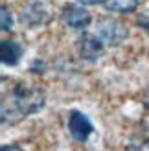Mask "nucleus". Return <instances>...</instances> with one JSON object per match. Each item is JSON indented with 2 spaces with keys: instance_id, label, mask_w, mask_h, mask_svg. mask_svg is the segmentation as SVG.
I'll return each instance as SVG.
<instances>
[{
  "instance_id": "12",
  "label": "nucleus",
  "mask_w": 149,
  "mask_h": 151,
  "mask_svg": "<svg viewBox=\"0 0 149 151\" xmlns=\"http://www.w3.org/2000/svg\"><path fill=\"white\" fill-rule=\"evenodd\" d=\"M85 6H98V4H105V0H79Z\"/></svg>"
},
{
  "instance_id": "2",
  "label": "nucleus",
  "mask_w": 149,
  "mask_h": 151,
  "mask_svg": "<svg viewBox=\"0 0 149 151\" xmlns=\"http://www.w3.org/2000/svg\"><path fill=\"white\" fill-rule=\"evenodd\" d=\"M96 35L110 46H118L127 39V28L123 22H120L114 17H103L96 24Z\"/></svg>"
},
{
  "instance_id": "6",
  "label": "nucleus",
  "mask_w": 149,
  "mask_h": 151,
  "mask_svg": "<svg viewBox=\"0 0 149 151\" xmlns=\"http://www.w3.org/2000/svg\"><path fill=\"white\" fill-rule=\"evenodd\" d=\"M22 54H24V48H22L20 42H17V41H2L0 42V57H2V63L6 66L19 65Z\"/></svg>"
},
{
  "instance_id": "8",
  "label": "nucleus",
  "mask_w": 149,
  "mask_h": 151,
  "mask_svg": "<svg viewBox=\"0 0 149 151\" xmlns=\"http://www.w3.org/2000/svg\"><path fill=\"white\" fill-rule=\"evenodd\" d=\"M129 151H149V137H138L133 138L127 146Z\"/></svg>"
},
{
  "instance_id": "7",
  "label": "nucleus",
  "mask_w": 149,
  "mask_h": 151,
  "mask_svg": "<svg viewBox=\"0 0 149 151\" xmlns=\"http://www.w3.org/2000/svg\"><path fill=\"white\" fill-rule=\"evenodd\" d=\"M140 0H105V9L112 13H133L138 7Z\"/></svg>"
},
{
  "instance_id": "10",
  "label": "nucleus",
  "mask_w": 149,
  "mask_h": 151,
  "mask_svg": "<svg viewBox=\"0 0 149 151\" xmlns=\"http://www.w3.org/2000/svg\"><path fill=\"white\" fill-rule=\"evenodd\" d=\"M138 24L142 26V28H145V29H149V9H145L142 15H140V19H138Z\"/></svg>"
},
{
  "instance_id": "4",
  "label": "nucleus",
  "mask_w": 149,
  "mask_h": 151,
  "mask_svg": "<svg viewBox=\"0 0 149 151\" xmlns=\"http://www.w3.org/2000/svg\"><path fill=\"white\" fill-rule=\"evenodd\" d=\"M79 54L83 59L90 63H96L98 59L103 57L105 54V42H103L98 35H92V33H83V37L79 39Z\"/></svg>"
},
{
  "instance_id": "3",
  "label": "nucleus",
  "mask_w": 149,
  "mask_h": 151,
  "mask_svg": "<svg viewBox=\"0 0 149 151\" xmlns=\"http://www.w3.org/2000/svg\"><path fill=\"white\" fill-rule=\"evenodd\" d=\"M68 131L77 142H87L94 131L92 122L81 111H70L68 114Z\"/></svg>"
},
{
  "instance_id": "13",
  "label": "nucleus",
  "mask_w": 149,
  "mask_h": 151,
  "mask_svg": "<svg viewBox=\"0 0 149 151\" xmlns=\"http://www.w3.org/2000/svg\"><path fill=\"white\" fill-rule=\"evenodd\" d=\"M145 105L149 107V94H147V98H145Z\"/></svg>"
},
{
  "instance_id": "9",
  "label": "nucleus",
  "mask_w": 149,
  "mask_h": 151,
  "mask_svg": "<svg viewBox=\"0 0 149 151\" xmlns=\"http://www.w3.org/2000/svg\"><path fill=\"white\" fill-rule=\"evenodd\" d=\"M0 17H2V22H0L2 32H9V29L13 28V15H11V11L7 9L6 6H2V9H0Z\"/></svg>"
},
{
  "instance_id": "1",
  "label": "nucleus",
  "mask_w": 149,
  "mask_h": 151,
  "mask_svg": "<svg viewBox=\"0 0 149 151\" xmlns=\"http://www.w3.org/2000/svg\"><path fill=\"white\" fill-rule=\"evenodd\" d=\"M44 107V92L35 87L17 85L2 96L0 114L2 124H17L22 118L35 114Z\"/></svg>"
},
{
  "instance_id": "11",
  "label": "nucleus",
  "mask_w": 149,
  "mask_h": 151,
  "mask_svg": "<svg viewBox=\"0 0 149 151\" xmlns=\"http://www.w3.org/2000/svg\"><path fill=\"white\" fill-rule=\"evenodd\" d=\"M0 151H24V149L15 146V144H4L2 147H0Z\"/></svg>"
},
{
  "instance_id": "5",
  "label": "nucleus",
  "mask_w": 149,
  "mask_h": 151,
  "mask_svg": "<svg viewBox=\"0 0 149 151\" xmlns=\"http://www.w3.org/2000/svg\"><path fill=\"white\" fill-rule=\"evenodd\" d=\"M61 17L64 20V24L74 28V29H85L92 20L88 9H85L81 4H66L63 7Z\"/></svg>"
}]
</instances>
